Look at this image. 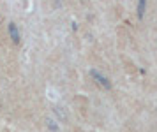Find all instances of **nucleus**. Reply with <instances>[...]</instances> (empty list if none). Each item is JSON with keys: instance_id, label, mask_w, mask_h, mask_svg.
<instances>
[{"instance_id": "nucleus-1", "label": "nucleus", "mask_w": 157, "mask_h": 132, "mask_svg": "<svg viewBox=\"0 0 157 132\" xmlns=\"http://www.w3.org/2000/svg\"><path fill=\"white\" fill-rule=\"evenodd\" d=\"M90 76H92V79L101 86V88H104V90H111L113 88V85H111V81L106 78V76H102L97 69H90Z\"/></svg>"}, {"instance_id": "nucleus-2", "label": "nucleus", "mask_w": 157, "mask_h": 132, "mask_svg": "<svg viewBox=\"0 0 157 132\" xmlns=\"http://www.w3.org/2000/svg\"><path fill=\"white\" fill-rule=\"evenodd\" d=\"M9 35H11V41H12L14 44L19 42V32H18V27H16L14 23H9Z\"/></svg>"}, {"instance_id": "nucleus-3", "label": "nucleus", "mask_w": 157, "mask_h": 132, "mask_svg": "<svg viewBox=\"0 0 157 132\" xmlns=\"http://www.w3.org/2000/svg\"><path fill=\"white\" fill-rule=\"evenodd\" d=\"M145 9H147V0H138V19L140 21L145 18Z\"/></svg>"}, {"instance_id": "nucleus-4", "label": "nucleus", "mask_w": 157, "mask_h": 132, "mask_svg": "<svg viewBox=\"0 0 157 132\" xmlns=\"http://www.w3.org/2000/svg\"><path fill=\"white\" fill-rule=\"evenodd\" d=\"M53 113L57 115V118H58L62 123H64V122H67V115H65V111H64L62 107H55V109H53Z\"/></svg>"}, {"instance_id": "nucleus-5", "label": "nucleus", "mask_w": 157, "mask_h": 132, "mask_svg": "<svg viewBox=\"0 0 157 132\" xmlns=\"http://www.w3.org/2000/svg\"><path fill=\"white\" fill-rule=\"evenodd\" d=\"M48 129H50L51 132H58V125H57V122H53V120H48Z\"/></svg>"}]
</instances>
